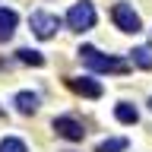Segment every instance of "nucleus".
I'll return each instance as SVG.
<instances>
[{
  "label": "nucleus",
  "mask_w": 152,
  "mask_h": 152,
  "mask_svg": "<svg viewBox=\"0 0 152 152\" xmlns=\"http://www.w3.org/2000/svg\"><path fill=\"white\" fill-rule=\"evenodd\" d=\"M79 60H83L92 73H127V70H130L127 60L108 57V54H102V51L92 48V45H83V48H79Z\"/></svg>",
  "instance_id": "nucleus-1"
},
{
  "label": "nucleus",
  "mask_w": 152,
  "mask_h": 152,
  "mask_svg": "<svg viewBox=\"0 0 152 152\" xmlns=\"http://www.w3.org/2000/svg\"><path fill=\"white\" fill-rule=\"evenodd\" d=\"M95 7L92 0H79V3H73L70 7V13H66V26L73 28V32H89V28L95 26Z\"/></svg>",
  "instance_id": "nucleus-2"
},
{
  "label": "nucleus",
  "mask_w": 152,
  "mask_h": 152,
  "mask_svg": "<svg viewBox=\"0 0 152 152\" xmlns=\"http://www.w3.org/2000/svg\"><path fill=\"white\" fill-rule=\"evenodd\" d=\"M28 26H32V32H35L38 38H54L57 28H60V19L54 16V13H45V10H38V13H32L28 16Z\"/></svg>",
  "instance_id": "nucleus-3"
},
{
  "label": "nucleus",
  "mask_w": 152,
  "mask_h": 152,
  "mask_svg": "<svg viewBox=\"0 0 152 152\" xmlns=\"http://www.w3.org/2000/svg\"><path fill=\"white\" fill-rule=\"evenodd\" d=\"M111 19H114V26L121 28V32H140V28H142L140 13H136L130 3H117V7L111 10Z\"/></svg>",
  "instance_id": "nucleus-4"
},
{
  "label": "nucleus",
  "mask_w": 152,
  "mask_h": 152,
  "mask_svg": "<svg viewBox=\"0 0 152 152\" xmlns=\"http://www.w3.org/2000/svg\"><path fill=\"white\" fill-rule=\"evenodd\" d=\"M66 86H70L76 95H86V98H102L104 95L102 83L92 79V76H73V79H66Z\"/></svg>",
  "instance_id": "nucleus-5"
},
{
  "label": "nucleus",
  "mask_w": 152,
  "mask_h": 152,
  "mask_svg": "<svg viewBox=\"0 0 152 152\" xmlns=\"http://www.w3.org/2000/svg\"><path fill=\"white\" fill-rule=\"evenodd\" d=\"M54 133H57V136H64V140H70V142H79L86 136L83 124L76 121V117H54Z\"/></svg>",
  "instance_id": "nucleus-6"
},
{
  "label": "nucleus",
  "mask_w": 152,
  "mask_h": 152,
  "mask_svg": "<svg viewBox=\"0 0 152 152\" xmlns=\"http://www.w3.org/2000/svg\"><path fill=\"white\" fill-rule=\"evenodd\" d=\"M16 26H19V16H16V10H7V7H0V45L13 38Z\"/></svg>",
  "instance_id": "nucleus-7"
},
{
  "label": "nucleus",
  "mask_w": 152,
  "mask_h": 152,
  "mask_svg": "<svg viewBox=\"0 0 152 152\" xmlns=\"http://www.w3.org/2000/svg\"><path fill=\"white\" fill-rule=\"evenodd\" d=\"M13 104H16L19 114H35V111H38V95H35V92H16Z\"/></svg>",
  "instance_id": "nucleus-8"
},
{
  "label": "nucleus",
  "mask_w": 152,
  "mask_h": 152,
  "mask_svg": "<svg viewBox=\"0 0 152 152\" xmlns=\"http://www.w3.org/2000/svg\"><path fill=\"white\" fill-rule=\"evenodd\" d=\"M114 117H117V121H121V124H136V121H140V111H136L133 104L121 102V104H117V108H114Z\"/></svg>",
  "instance_id": "nucleus-9"
},
{
  "label": "nucleus",
  "mask_w": 152,
  "mask_h": 152,
  "mask_svg": "<svg viewBox=\"0 0 152 152\" xmlns=\"http://www.w3.org/2000/svg\"><path fill=\"white\" fill-rule=\"evenodd\" d=\"M130 60L140 66V70H152V51H149V48H133Z\"/></svg>",
  "instance_id": "nucleus-10"
},
{
  "label": "nucleus",
  "mask_w": 152,
  "mask_h": 152,
  "mask_svg": "<svg viewBox=\"0 0 152 152\" xmlns=\"http://www.w3.org/2000/svg\"><path fill=\"white\" fill-rule=\"evenodd\" d=\"M127 146H130V140H127V136H114V140L98 142V146H95V152H124Z\"/></svg>",
  "instance_id": "nucleus-11"
},
{
  "label": "nucleus",
  "mask_w": 152,
  "mask_h": 152,
  "mask_svg": "<svg viewBox=\"0 0 152 152\" xmlns=\"http://www.w3.org/2000/svg\"><path fill=\"white\" fill-rule=\"evenodd\" d=\"M16 54H19V60H22V64H32V66H45V57L38 54V51H32V48H19Z\"/></svg>",
  "instance_id": "nucleus-12"
},
{
  "label": "nucleus",
  "mask_w": 152,
  "mask_h": 152,
  "mask_svg": "<svg viewBox=\"0 0 152 152\" xmlns=\"http://www.w3.org/2000/svg\"><path fill=\"white\" fill-rule=\"evenodd\" d=\"M0 152H28L26 142L19 140V136H7V140L0 142Z\"/></svg>",
  "instance_id": "nucleus-13"
},
{
  "label": "nucleus",
  "mask_w": 152,
  "mask_h": 152,
  "mask_svg": "<svg viewBox=\"0 0 152 152\" xmlns=\"http://www.w3.org/2000/svg\"><path fill=\"white\" fill-rule=\"evenodd\" d=\"M149 108H152V98H149Z\"/></svg>",
  "instance_id": "nucleus-14"
}]
</instances>
